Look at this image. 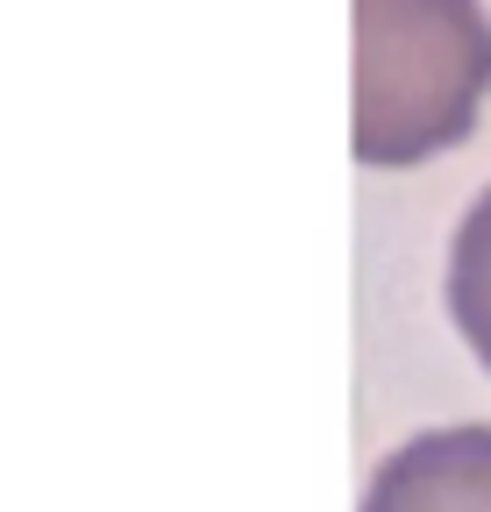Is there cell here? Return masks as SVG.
<instances>
[{
  "instance_id": "7a4b0ae2",
  "label": "cell",
  "mask_w": 491,
  "mask_h": 512,
  "mask_svg": "<svg viewBox=\"0 0 491 512\" xmlns=\"http://www.w3.org/2000/svg\"><path fill=\"white\" fill-rule=\"evenodd\" d=\"M356 512H491V427H427L378 463Z\"/></svg>"
},
{
  "instance_id": "6da1fadb",
  "label": "cell",
  "mask_w": 491,
  "mask_h": 512,
  "mask_svg": "<svg viewBox=\"0 0 491 512\" xmlns=\"http://www.w3.org/2000/svg\"><path fill=\"white\" fill-rule=\"evenodd\" d=\"M491 93L477 0H356V164L399 171L456 150Z\"/></svg>"
},
{
  "instance_id": "3957f363",
  "label": "cell",
  "mask_w": 491,
  "mask_h": 512,
  "mask_svg": "<svg viewBox=\"0 0 491 512\" xmlns=\"http://www.w3.org/2000/svg\"><path fill=\"white\" fill-rule=\"evenodd\" d=\"M449 313L463 342L477 349V363L491 370V185L470 200V214L456 221L449 242Z\"/></svg>"
}]
</instances>
